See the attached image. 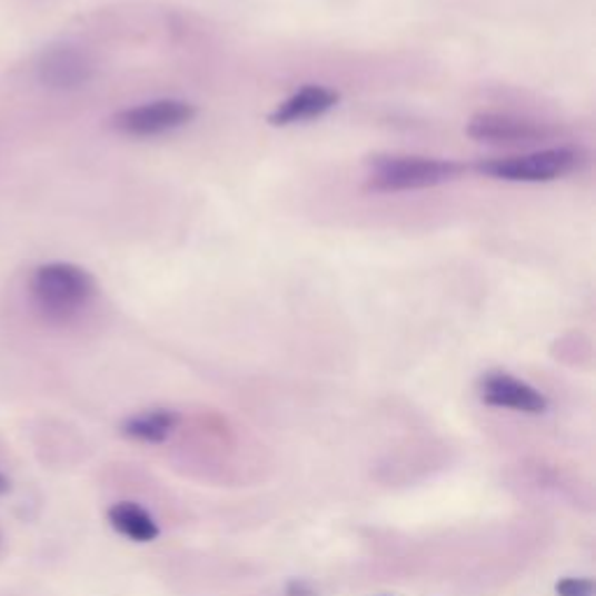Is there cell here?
<instances>
[{"label": "cell", "instance_id": "1", "mask_svg": "<svg viewBox=\"0 0 596 596\" xmlns=\"http://www.w3.org/2000/svg\"><path fill=\"white\" fill-rule=\"evenodd\" d=\"M98 294L91 272L82 266L57 261L40 266L31 278L33 306L49 321H70L85 312Z\"/></svg>", "mask_w": 596, "mask_h": 596}, {"label": "cell", "instance_id": "2", "mask_svg": "<svg viewBox=\"0 0 596 596\" xmlns=\"http://www.w3.org/2000/svg\"><path fill=\"white\" fill-rule=\"evenodd\" d=\"M366 189L376 193L434 189L459 180L466 172V166L459 161L413 155H378L366 161Z\"/></svg>", "mask_w": 596, "mask_h": 596}, {"label": "cell", "instance_id": "3", "mask_svg": "<svg viewBox=\"0 0 596 596\" xmlns=\"http://www.w3.org/2000/svg\"><path fill=\"white\" fill-rule=\"evenodd\" d=\"M585 161L576 147H548L538 152L478 161L476 170L485 178L504 182H555L570 176Z\"/></svg>", "mask_w": 596, "mask_h": 596}, {"label": "cell", "instance_id": "4", "mask_svg": "<svg viewBox=\"0 0 596 596\" xmlns=\"http://www.w3.org/2000/svg\"><path fill=\"white\" fill-rule=\"evenodd\" d=\"M196 115L198 110L193 103L180 101V98H159V101L117 112L112 117V129L129 138H157L187 127Z\"/></svg>", "mask_w": 596, "mask_h": 596}, {"label": "cell", "instance_id": "5", "mask_svg": "<svg viewBox=\"0 0 596 596\" xmlns=\"http://www.w3.org/2000/svg\"><path fill=\"white\" fill-rule=\"evenodd\" d=\"M93 61L85 49L74 44L49 47L38 61V80L59 91H72L89 85L93 78Z\"/></svg>", "mask_w": 596, "mask_h": 596}, {"label": "cell", "instance_id": "6", "mask_svg": "<svg viewBox=\"0 0 596 596\" xmlns=\"http://www.w3.org/2000/svg\"><path fill=\"white\" fill-rule=\"evenodd\" d=\"M466 136L489 145H532L550 136V129L534 119L501 112H480L466 123Z\"/></svg>", "mask_w": 596, "mask_h": 596}, {"label": "cell", "instance_id": "7", "mask_svg": "<svg viewBox=\"0 0 596 596\" xmlns=\"http://www.w3.org/2000/svg\"><path fill=\"white\" fill-rule=\"evenodd\" d=\"M478 391L480 399L494 408H508L527 415H540L548 410V399L536 387L504 370L487 372L478 385Z\"/></svg>", "mask_w": 596, "mask_h": 596}, {"label": "cell", "instance_id": "8", "mask_svg": "<svg viewBox=\"0 0 596 596\" xmlns=\"http://www.w3.org/2000/svg\"><path fill=\"white\" fill-rule=\"evenodd\" d=\"M340 103V93L325 85H306L294 91L289 98L268 115V123L276 129L294 127L325 117Z\"/></svg>", "mask_w": 596, "mask_h": 596}, {"label": "cell", "instance_id": "9", "mask_svg": "<svg viewBox=\"0 0 596 596\" xmlns=\"http://www.w3.org/2000/svg\"><path fill=\"white\" fill-rule=\"evenodd\" d=\"M108 522L117 534L136 543H152L159 538V525L155 517L149 515L138 504H117L108 510Z\"/></svg>", "mask_w": 596, "mask_h": 596}, {"label": "cell", "instance_id": "10", "mask_svg": "<svg viewBox=\"0 0 596 596\" xmlns=\"http://www.w3.org/2000/svg\"><path fill=\"white\" fill-rule=\"evenodd\" d=\"M180 425V415L166 410V408H155L140 413L131 419L123 421V436H129L140 443H163L172 431Z\"/></svg>", "mask_w": 596, "mask_h": 596}, {"label": "cell", "instance_id": "11", "mask_svg": "<svg viewBox=\"0 0 596 596\" xmlns=\"http://www.w3.org/2000/svg\"><path fill=\"white\" fill-rule=\"evenodd\" d=\"M557 596H594V583L587 578H564L555 587Z\"/></svg>", "mask_w": 596, "mask_h": 596}, {"label": "cell", "instance_id": "12", "mask_svg": "<svg viewBox=\"0 0 596 596\" xmlns=\"http://www.w3.org/2000/svg\"><path fill=\"white\" fill-rule=\"evenodd\" d=\"M287 596H317L315 587L306 580H291L287 585Z\"/></svg>", "mask_w": 596, "mask_h": 596}, {"label": "cell", "instance_id": "13", "mask_svg": "<svg viewBox=\"0 0 596 596\" xmlns=\"http://www.w3.org/2000/svg\"><path fill=\"white\" fill-rule=\"evenodd\" d=\"M6 491H10V480L0 474V494H6Z\"/></svg>", "mask_w": 596, "mask_h": 596}]
</instances>
